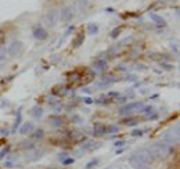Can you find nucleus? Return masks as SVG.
Here are the masks:
<instances>
[{
  "label": "nucleus",
  "instance_id": "f257e3e1",
  "mask_svg": "<svg viewBox=\"0 0 180 169\" xmlns=\"http://www.w3.org/2000/svg\"><path fill=\"white\" fill-rule=\"evenodd\" d=\"M148 150H150L151 154H152L154 158H155V157L157 158H165V157H168V155L170 154V151H172L170 146L168 144V143H165V142L155 143V144H152Z\"/></svg>",
  "mask_w": 180,
  "mask_h": 169
},
{
  "label": "nucleus",
  "instance_id": "f03ea898",
  "mask_svg": "<svg viewBox=\"0 0 180 169\" xmlns=\"http://www.w3.org/2000/svg\"><path fill=\"white\" fill-rule=\"evenodd\" d=\"M130 159L140 162V164H146V165H148L150 162H152L154 157H152V154L150 152V150H148V148H141V150H137V151L134 152V154L130 157Z\"/></svg>",
  "mask_w": 180,
  "mask_h": 169
},
{
  "label": "nucleus",
  "instance_id": "7ed1b4c3",
  "mask_svg": "<svg viewBox=\"0 0 180 169\" xmlns=\"http://www.w3.org/2000/svg\"><path fill=\"white\" fill-rule=\"evenodd\" d=\"M57 21H58V12H57L56 10H50L46 12V15H44V25H46L47 28H53L56 27Z\"/></svg>",
  "mask_w": 180,
  "mask_h": 169
},
{
  "label": "nucleus",
  "instance_id": "20e7f679",
  "mask_svg": "<svg viewBox=\"0 0 180 169\" xmlns=\"http://www.w3.org/2000/svg\"><path fill=\"white\" fill-rule=\"evenodd\" d=\"M75 17V11H73V8L71 7V6H65V7H62V10L60 12V18L62 22H69L72 18Z\"/></svg>",
  "mask_w": 180,
  "mask_h": 169
},
{
  "label": "nucleus",
  "instance_id": "39448f33",
  "mask_svg": "<svg viewBox=\"0 0 180 169\" xmlns=\"http://www.w3.org/2000/svg\"><path fill=\"white\" fill-rule=\"evenodd\" d=\"M162 137L165 143H178L179 142V126L175 127V133H173V130H169V132L163 133Z\"/></svg>",
  "mask_w": 180,
  "mask_h": 169
},
{
  "label": "nucleus",
  "instance_id": "423d86ee",
  "mask_svg": "<svg viewBox=\"0 0 180 169\" xmlns=\"http://www.w3.org/2000/svg\"><path fill=\"white\" fill-rule=\"evenodd\" d=\"M140 110H144V106L141 103H130L128 106H125L123 108H121V114L125 115V114H130L133 111H140Z\"/></svg>",
  "mask_w": 180,
  "mask_h": 169
},
{
  "label": "nucleus",
  "instance_id": "0eeeda50",
  "mask_svg": "<svg viewBox=\"0 0 180 169\" xmlns=\"http://www.w3.org/2000/svg\"><path fill=\"white\" fill-rule=\"evenodd\" d=\"M21 50H22V42H20V40H14V42L10 44V47H8L7 53L10 54L11 57H14V56H17Z\"/></svg>",
  "mask_w": 180,
  "mask_h": 169
},
{
  "label": "nucleus",
  "instance_id": "6e6552de",
  "mask_svg": "<svg viewBox=\"0 0 180 169\" xmlns=\"http://www.w3.org/2000/svg\"><path fill=\"white\" fill-rule=\"evenodd\" d=\"M43 154H44L43 150H32L31 152L27 154V158H28V161H36V159H39Z\"/></svg>",
  "mask_w": 180,
  "mask_h": 169
},
{
  "label": "nucleus",
  "instance_id": "1a4fd4ad",
  "mask_svg": "<svg viewBox=\"0 0 180 169\" xmlns=\"http://www.w3.org/2000/svg\"><path fill=\"white\" fill-rule=\"evenodd\" d=\"M33 37L38 40H44L47 37V31L44 29V28H36V29L33 31Z\"/></svg>",
  "mask_w": 180,
  "mask_h": 169
},
{
  "label": "nucleus",
  "instance_id": "9d476101",
  "mask_svg": "<svg viewBox=\"0 0 180 169\" xmlns=\"http://www.w3.org/2000/svg\"><path fill=\"white\" fill-rule=\"evenodd\" d=\"M150 17V20H152L155 24H158V25H161V27H166V21L163 20L161 15H158V14H155V12H151V14L148 15Z\"/></svg>",
  "mask_w": 180,
  "mask_h": 169
},
{
  "label": "nucleus",
  "instance_id": "9b49d317",
  "mask_svg": "<svg viewBox=\"0 0 180 169\" xmlns=\"http://www.w3.org/2000/svg\"><path fill=\"white\" fill-rule=\"evenodd\" d=\"M33 125L32 123H29V122H27V123H24V125L21 126V129H20V133L21 135H29V133H32L33 132Z\"/></svg>",
  "mask_w": 180,
  "mask_h": 169
},
{
  "label": "nucleus",
  "instance_id": "f8f14e48",
  "mask_svg": "<svg viewBox=\"0 0 180 169\" xmlns=\"http://www.w3.org/2000/svg\"><path fill=\"white\" fill-rule=\"evenodd\" d=\"M105 132H107V126L101 125V123H96L94 125V135L100 136V135H104Z\"/></svg>",
  "mask_w": 180,
  "mask_h": 169
},
{
  "label": "nucleus",
  "instance_id": "ddd939ff",
  "mask_svg": "<svg viewBox=\"0 0 180 169\" xmlns=\"http://www.w3.org/2000/svg\"><path fill=\"white\" fill-rule=\"evenodd\" d=\"M42 114H43V110L40 108V106H35V107L31 110V115L35 117V118H40Z\"/></svg>",
  "mask_w": 180,
  "mask_h": 169
},
{
  "label": "nucleus",
  "instance_id": "4468645a",
  "mask_svg": "<svg viewBox=\"0 0 180 169\" xmlns=\"http://www.w3.org/2000/svg\"><path fill=\"white\" fill-rule=\"evenodd\" d=\"M129 162H130V165H132V167H133L134 169H150L148 165L140 164V162H137V161H133V159H129Z\"/></svg>",
  "mask_w": 180,
  "mask_h": 169
},
{
  "label": "nucleus",
  "instance_id": "2eb2a0df",
  "mask_svg": "<svg viewBox=\"0 0 180 169\" xmlns=\"http://www.w3.org/2000/svg\"><path fill=\"white\" fill-rule=\"evenodd\" d=\"M83 40H85V35H83V33L78 35V36H76V39L73 40V42H72V46H73V49H76V47H79L80 44L83 43Z\"/></svg>",
  "mask_w": 180,
  "mask_h": 169
},
{
  "label": "nucleus",
  "instance_id": "dca6fc26",
  "mask_svg": "<svg viewBox=\"0 0 180 169\" xmlns=\"http://www.w3.org/2000/svg\"><path fill=\"white\" fill-rule=\"evenodd\" d=\"M76 8H78L79 11H83L86 7H88V0H76Z\"/></svg>",
  "mask_w": 180,
  "mask_h": 169
},
{
  "label": "nucleus",
  "instance_id": "f3484780",
  "mask_svg": "<svg viewBox=\"0 0 180 169\" xmlns=\"http://www.w3.org/2000/svg\"><path fill=\"white\" fill-rule=\"evenodd\" d=\"M43 136H44V132H43V129H36L33 133H32V137H33L35 140H39V139H43Z\"/></svg>",
  "mask_w": 180,
  "mask_h": 169
},
{
  "label": "nucleus",
  "instance_id": "a211bd4d",
  "mask_svg": "<svg viewBox=\"0 0 180 169\" xmlns=\"http://www.w3.org/2000/svg\"><path fill=\"white\" fill-rule=\"evenodd\" d=\"M98 32V27L96 24H90L88 27V33L89 35H96Z\"/></svg>",
  "mask_w": 180,
  "mask_h": 169
},
{
  "label": "nucleus",
  "instance_id": "6ab92c4d",
  "mask_svg": "<svg viewBox=\"0 0 180 169\" xmlns=\"http://www.w3.org/2000/svg\"><path fill=\"white\" fill-rule=\"evenodd\" d=\"M94 67L98 69H104L105 67H107V61H104V60H97V61L94 62Z\"/></svg>",
  "mask_w": 180,
  "mask_h": 169
},
{
  "label": "nucleus",
  "instance_id": "aec40b11",
  "mask_svg": "<svg viewBox=\"0 0 180 169\" xmlns=\"http://www.w3.org/2000/svg\"><path fill=\"white\" fill-rule=\"evenodd\" d=\"M50 122L53 123L54 126H60L61 123H62V119H61V118H50Z\"/></svg>",
  "mask_w": 180,
  "mask_h": 169
},
{
  "label": "nucleus",
  "instance_id": "412c9836",
  "mask_svg": "<svg viewBox=\"0 0 180 169\" xmlns=\"http://www.w3.org/2000/svg\"><path fill=\"white\" fill-rule=\"evenodd\" d=\"M163 54H159V53H152V54H150V58H154V60H157V61H159V60H162L163 58Z\"/></svg>",
  "mask_w": 180,
  "mask_h": 169
},
{
  "label": "nucleus",
  "instance_id": "4be33fe9",
  "mask_svg": "<svg viewBox=\"0 0 180 169\" xmlns=\"http://www.w3.org/2000/svg\"><path fill=\"white\" fill-rule=\"evenodd\" d=\"M119 33H121V29H119V28H115V29L111 32V37H112V39H117V37L119 36Z\"/></svg>",
  "mask_w": 180,
  "mask_h": 169
},
{
  "label": "nucleus",
  "instance_id": "5701e85b",
  "mask_svg": "<svg viewBox=\"0 0 180 169\" xmlns=\"http://www.w3.org/2000/svg\"><path fill=\"white\" fill-rule=\"evenodd\" d=\"M61 162H62L64 165H71V164H73V162H75V159L68 157V158H65V159H61Z\"/></svg>",
  "mask_w": 180,
  "mask_h": 169
},
{
  "label": "nucleus",
  "instance_id": "b1692460",
  "mask_svg": "<svg viewBox=\"0 0 180 169\" xmlns=\"http://www.w3.org/2000/svg\"><path fill=\"white\" fill-rule=\"evenodd\" d=\"M6 54H7V52H6L4 47L0 46V61H3V60L6 58Z\"/></svg>",
  "mask_w": 180,
  "mask_h": 169
},
{
  "label": "nucleus",
  "instance_id": "393cba45",
  "mask_svg": "<svg viewBox=\"0 0 180 169\" xmlns=\"http://www.w3.org/2000/svg\"><path fill=\"white\" fill-rule=\"evenodd\" d=\"M118 130H119V127L115 125H111L110 127H107V132H110V133H115V132H118Z\"/></svg>",
  "mask_w": 180,
  "mask_h": 169
},
{
  "label": "nucleus",
  "instance_id": "a878e982",
  "mask_svg": "<svg viewBox=\"0 0 180 169\" xmlns=\"http://www.w3.org/2000/svg\"><path fill=\"white\" fill-rule=\"evenodd\" d=\"M20 122H21V115L18 114V117L15 118V122H14V126H12V130H15L18 127V125H20Z\"/></svg>",
  "mask_w": 180,
  "mask_h": 169
},
{
  "label": "nucleus",
  "instance_id": "bb28decb",
  "mask_svg": "<svg viewBox=\"0 0 180 169\" xmlns=\"http://www.w3.org/2000/svg\"><path fill=\"white\" fill-rule=\"evenodd\" d=\"M97 164H98V159H93L92 162H89V164L86 165V168H88V169H90L92 167H94V165H97Z\"/></svg>",
  "mask_w": 180,
  "mask_h": 169
},
{
  "label": "nucleus",
  "instance_id": "cd10ccee",
  "mask_svg": "<svg viewBox=\"0 0 180 169\" xmlns=\"http://www.w3.org/2000/svg\"><path fill=\"white\" fill-rule=\"evenodd\" d=\"M133 136H143V130H133Z\"/></svg>",
  "mask_w": 180,
  "mask_h": 169
},
{
  "label": "nucleus",
  "instance_id": "c85d7f7f",
  "mask_svg": "<svg viewBox=\"0 0 180 169\" xmlns=\"http://www.w3.org/2000/svg\"><path fill=\"white\" fill-rule=\"evenodd\" d=\"M4 32H3V31H0V44H2V43H4Z\"/></svg>",
  "mask_w": 180,
  "mask_h": 169
},
{
  "label": "nucleus",
  "instance_id": "c756f323",
  "mask_svg": "<svg viewBox=\"0 0 180 169\" xmlns=\"http://www.w3.org/2000/svg\"><path fill=\"white\" fill-rule=\"evenodd\" d=\"M172 50L175 52L176 54H179V46L178 44H172Z\"/></svg>",
  "mask_w": 180,
  "mask_h": 169
},
{
  "label": "nucleus",
  "instance_id": "7c9ffc66",
  "mask_svg": "<svg viewBox=\"0 0 180 169\" xmlns=\"http://www.w3.org/2000/svg\"><path fill=\"white\" fill-rule=\"evenodd\" d=\"M7 152H8V148H4V150H3L2 152H0V158H3V157H4L6 154H7Z\"/></svg>",
  "mask_w": 180,
  "mask_h": 169
},
{
  "label": "nucleus",
  "instance_id": "2f4dec72",
  "mask_svg": "<svg viewBox=\"0 0 180 169\" xmlns=\"http://www.w3.org/2000/svg\"><path fill=\"white\" fill-rule=\"evenodd\" d=\"M157 118H158V117H157V114H151V115L147 117V119H157Z\"/></svg>",
  "mask_w": 180,
  "mask_h": 169
},
{
  "label": "nucleus",
  "instance_id": "473e14b6",
  "mask_svg": "<svg viewBox=\"0 0 180 169\" xmlns=\"http://www.w3.org/2000/svg\"><path fill=\"white\" fill-rule=\"evenodd\" d=\"M162 67H163L165 69H173V67H172V65H168V64H162Z\"/></svg>",
  "mask_w": 180,
  "mask_h": 169
},
{
  "label": "nucleus",
  "instance_id": "72a5a7b5",
  "mask_svg": "<svg viewBox=\"0 0 180 169\" xmlns=\"http://www.w3.org/2000/svg\"><path fill=\"white\" fill-rule=\"evenodd\" d=\"M110 96L111 97H117V96H119V93H117V92H111Z\"/></svg>",
  "mask_w": 180,
  "mask_h": 169
},
{
  "label": "nucleus",
  "instance_id": "f704fd0d",
  "mask_svg": "<svg viewBox=\"0 0 180 169\" xmlns=\"http://www.w3.org/2000/svg\"><path fill=\"white\" fill-rule=\"evenodd\" d=\"M85 103H86V104H92V98H89V97L85 98Z\"/></svg>",
  "mask_w": 180,
  "mask_h": 169
},
{
  "label": "nucleus",
  "instance_id": "c9c22d12",
  "mask_svg": "<svg viewBox=\"0 0 180 169\" xmlns=\"http://www.w3.org/2000/svg\"><path fill=\"white\" fill-rule=\"evenodd\" d=\"M115 146H117V147L119 146V147H121V146H123V142H117V143H115Z\"/></svg>",
  "mask_w": 180,
  "mask_h": 169
},
{
  "label": "nucleus",
  "instance_id": "e433bc0d",
  "mask_svg": "<svg viewBox=\"0 0 180 169\" xmlns=\"http://www.w3.org/2000/svg\"><path fill=\"white\" fill-rule=\"evenodd\" d=\"M108 169H123V168H121V167H111V168H108Z\"/></svg>",
  "mask_w": 180,
  "mask_h": 169
}]
</instances>
